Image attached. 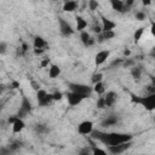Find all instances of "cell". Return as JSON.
<instances>
[{
    "label": "cell",
    "mask_w": 155,
    "mask_h": 155,
    "mask_svg": "<svg viewBox=\"0 0 155 155\" xmlns=\"http://www.w3.org/2000/svg\"><path fill=\"white\" fill-rule=\"evenodd\" d=\"M92 138L97 139L99 142H102L103 144L108 145V147H113V145H119L122 143H127L132 140V136L128 133H119V132H102V131H93L92 133Z\"/></svg>",
    "instance_id": "obj_1"
},
{
    "label": "cell",
    "mask_w": 155,
    "mask_h": 155,
    "mask_svg": "<svg viewBox=\"0 0 155 155\" xmlns=\"http://www.w3.org/2000/svg\"><path fill=\"white\" fill-rule=\"evenodd\" d=\"M131 99H132L133 103L140 104L147 110H155V93L148 94V96H143V97H138V96H133L132 94Z\"/></svg>",
    "instance_id": "obj_2"
},
{
    "label": "cell",
    "mask_w": 155,
    "mask_h": 155,
    "mask_svg": "<svg viewBox=\"0 0 155 155\" xmlns=\"http://www.w3.org/2000/svg\"><path fill=\"white\" fill-rule=\"evenodd\" d=\"M69 88L71 92L79 93V94L84 96L85 98H88L91 96V92H92V88L87 85H84V84H69Z\"/></svg>",
    "instance_id": "obj_3"
},
{
    "label": "cell",
    "mask_w": 155,
    "mask_h": 155,
    "mask_svg": "<svg viewBox=\"0 0 155 155\" xmlns=\"http://www.w3.org/2000/svg\"><path fill=\"white\" fill-rule=\"evenodd\" d=\"M36 97H38V102H39V105H41V107H46V105H48L52 101H53V96H52V93H47L45 90H40V91H38V93H36Z\"/></svg>",
    "instance_id": "obj_4"
},
{
    "label": "cell",
    "mask_w": 155,
    "mask_h": 155,
    "mask_svg": "<svg viewBox=\"0 0 155 155\" xmlns=\"http://www.w3.org/2000/svg\"><path fill=\"white\" fill-rule=\"evenodd\" d=\"M58 23H59V30L61 34L63 36H69L74 33V29L71 28L70 23H68V21H65L64 18H58Z\"/></svg>",
    "instance_id": "obj_5"
},
{
    "label": "cell",
    "mask_w": 155,
    "mask_h": 155,
    "mask_svg": "<svg viewBox=\"0 0 155 155\" xmlns=\"http://www.w3.org/2000/svg\"><path fill=\"white\" fill-rule=\"evenodd\" d=\"M30 111H31V104H30V102H29L25 97H23L22 104H21V107H19V110H18L17 116H18L19 119H22V117H24L25 115H28Z\"/></svg>",
    "instance_id": "obj_6"
},
{
    "label": "cell",
    "mask_w": 155,
    "mask_h": 155,
    "mask_svg": "<svg viewBox=\"0 0 155 155\" xmlns=\"http://www.w3.org/2000/svg\"><path fill=\"white\" fill-rule=\"evenodd\" d=\"M67 99H68V103H69L71 107H74V105L80 104V103L85 99V97L81 96V94H79V93H75V92H71V91H70V92L67 94Z\"/></svg>",
    "instance_id": "obj_7"
},
{
    "label": "cell",
    "mask_w": 155,
    "mask_h": 155,
    "mask_svg": "<svg viewBox=\"0 0 155 155\" xmlns=\"http://www.w3.org/2000/svg\"><path fill=\"white\" fill-rule=\"evenodd\" d=\"M78 132L80 134H91L93 132V124L91 121H82L78 126Z\"/></svg>",
    "instance_id": "obj_8"
},
{
    "label": "cell",
    "mask_w": 155,
    "mask_h": 155,
    "mask_svg": "<svg viewBox=\"0 0 155 155\" xmlns=\"http://www.w3.org/2000/svg\"><path fill=\"white\" fill-rule=\"evenodd\" d=\"M131 147V142H127V143H122V144H119V145H113V147H108L109 151L114 155H119L124 151H126L128 148Z\"/></svg>",
    "instance_id": "obj_9"
},
{
    "label": "cell",
    "mask_w": 155,
    "mask_h": 155,
    "mask_svg": "<svg viewBox=\"0 0 155 155\" xmlns=\"http://www.w3.org/2000/svg\"><path fill=\"white\" fill-rule=\"evenodd\" d=\"M109 54H110V52L108 51V50H103V51H99L97 54H96V57H94V64L98 67V65H102L108 58H109Z\"/></svg>",
    "instance_id": "obj_10"
},
{
    "label": "cell",
    "mask_w": 155,
    "mask_h": 155,
    "mask_svg": "<svg viewBox=\"0 0 155 155\" xmlns=\"http://www.w3.org/2000/svg\"><path fill=\"white\" fill-rule=\"evenodd\" d=\"M102 29H103V31H113V29L116 27V23L115 22H113V21H110V19H108V18H105V17H103L102 18Z\"/></svg>",
    "instance_id": "obj_11"
},
{
    "label": "cell",
    "mask_w": 155,
    "mask_h": 155,
    "mask_svg": "<svg viewBox=\"0 0 155 155\" xmlns=\"http://www.w3.org/2000/svg\"><path fill=\"white\" fill-rule=\"evenodd\" d=\"M110 5H111V7H113L115 11H117V12H120V13H122V12L126 11L125 2L121 1V0H111V1H110Z\"/></svg>",
    "instance_id": "obj_12"
},
{
    "label": "cell",
    "mask_w": 155,
    "mask_h": 155,
    "mask_svg": "<svg viewBox=\"0 0 155 155\" xmlns=\"http://www.w3.org/2000/svg\"><path fill=\"white\" fill-rule=\"evenodd\" d=\"M116 97H117V94H116L115 92H113V91L108 92V93L104 96L105 105H107V107H111V105H114V103L116 102Z\"/></svg>",
    "instance_id": "obj_13"
},
{
    "label": "cell",
    "mask_w": 155,
    "mask_h": 155,
    "mask_svg": "<svg viewBox=\"0 0 155 155\" xmlns=\"http://www.w3.org/2000/svg\"><path fill=\"white\" fill-rule=\"evenodd\" d=\"M24 126H25L24 121H23L22 119L17 117V120L12 124V131H13V133H19V132L24 128Z\"/></svg>",
    "instance_id": "obj_14"
},
{
    "label": "cell",
    "mask_w": 155,
    "mask_h": 155,
    "mask_svg": "<svg viewBox=\"0 0 155 155\" xmlns=\"http://www.w3.org/2000/svg\"><path fill=\"white\" fill-rule=\"evenodd\" d=\"M116 122H117V116L110 115V116H107V117L102 121V126H103V127H110V126H114Z\"/></svg>",
    "instance_id": "obj_15"
},
{
    "label": "cell",
    "mask_w": 155,
    "mask_h": 155,
    "mask_svg": "<svg viewBox=\"0 0 155 155\" xmlns=\"http://www.w3.org/2000/svg\"><path fill=\"white\" fill-rule=\"evenodd\" d=\"M76 7H78V2L76 1H67L63 5V11H65V12H73V11L76 10Z\"/></svg>",
    "instance_id": "obj_16"
},
{
    "label": "cell",
    "mask_w": 155,
    "mask_h": 155,
    "mask_svg": "<svg viewBox=\"0 0 155 155\" xmlns=\"http://www.w3.org/2000/svg\"><path fill=\"white\" fill-rule=\"evenodd\" d=\"M59 74H61V68H59L58 65H56V64H51L50 70H48V76H50L51 79H54V78H57Z\"/></svg>",
    "instance_id": "obj_17"
},
{
    "label": "cell",
    "mask_w": 155,
    "mask_h": 155,
    "mask_svg": "<svg viewBox=\"0 0 155 155\" xmlns=\"http://www.w3.org/2000/svg\"><path fill=\"white\" fill-rule=\"evenodd\" d=\"M114 36H115L114 30H113V31H103V33H101V34H99V36H98V41H99V42H102V41H104V40L113 39Z\"/></svg>",
    "instance_id": "obj_18"
},
{
    "label": "cell",
    "mask_w": 155,
    "mask_h": 155,
    "mask_svg": "<svg viewBox=\"0 0 155 155\" xmlns=\"http://www.w3.org/2000/svg\"><path fill=\"white\" fill-rule=\"evenodd\" d=\"M46 45H47V42L41 36H36L34 39V48H45Z\"/></svg>",
    "instance_id": "obj_19"
},
{
    "label": "cell",
    "mask_w": 155,
    "mask_h": 155,
    "mask_svg": "<svg viewBox=\"0 0 155 155\" xmlns=\"http://www.w3.org/2000/svg\"><path fill=\"white\" fill-rule=\"evenodd\" d=\"M86 27H87V22L81 16H78L76 17V29L78 30H84Z\"/></svg>",
    "instance_id": "obj_20"
},
{
    "label": "cell",
    "mask_w": 155,
    "mask_h": 155,
    "mask_svg": "<svg viewBox=\"0 0 155 155\" xmlns=\"http://www.w3.org/2000/svg\"><path fill=\"white\" fill-rule=\"evenodd\" d=\"M143 33H144V28H143V27L138 28V29H137V30L134 31V34H133V39H134V41H136V42L140 40V38H142Z\"/></svg>",
    "instance_id": "obj_21"
},
{
    "label": "cell",
    "mask_w": 155,
    "mask_h": 155,
    "mask_svg": "<svg viewBox=\"0 0 155 155\" xmlns=\"http://www.w3.org/2000/svg\"><path fill=\"white\" fill-rule=\"evenodd\" d=\"M80 38H81V41L84 42V45H88V42H90V40H91V36H90V34L87 33V31H81V35H80Z\"/></svg>",
    "instance_id": "obj_22"
},
{
    "label": "cell",
    "mask_w": 155,
    "mask_h": 155,
    "mask_svg": "<svg viewBox=\"0 0 155 155\" xmlns=\"http://www.w3.org/2000/svg\"><path fill=\"white\" fill-rule=\"evenodd\" d=\"M93 91H94V92H97L98 94H103V93H104V91H105L103 82H98V84H96V85H94V87H93Z\"/></svg>",
    "instance_id": "obj_23"
},
{
    "label": "cell",
    "mask_w": 155,
    "mask_h": 155,
    "mask_svg": "<svg viewBox=\"0 0 155 155\" xmlns=\"http://www.w3.org/2000/svg\"><path fill=\"white\" fill-rule=\"evenodd\" d=\"M131 74L134 79H139L140 78V74H142V69L139 67H133L132 70H131Z\"/></svg>",
    "instance_id": "obj_24"
},
{
    "label": "cell",
    "mask_w": 155,
    "mask_h": 155,
    "mask_svg": "<svg viewBox=\"0 0 155 155\" xmlns=\"http://www.w3.org/2000/svg\"><path fill=\"white\" fill-rule=\"evenodd\" d=\"M102 79H103V75L101 74V73H94L93 75H92V82L96 85V84H98V82H102Z\"/></svg>",
    "instance_id": "obj_25"
},
{
    "label": "cell",
    "mask_w": 155,
    "mask_h": 155,
    "mask_svg": "<svg viewBox=\"0 0 155 155\" xmlns=\"http://www.w3.org/2000/svg\"><path fill=\"white\" fill-rule=\"evenodd\" d=\"M92 155H108L103 149L97 148V147H92Z\"/></svg>",
    "instance_id": "obj_26"
},
{
    "label": "cell",
    "mask_w": 155,
    "mask_h": 155,
    "mask_svg": "<svg viewBox=\"0 0 155 155\" xmlns=\"http://www.w3.org/2000/svg\"><path fill=\"white\" fill-rule=\"evenodd\" d=\"M78 155H92V149L88 148V147H85V148H82V149L79 151Z\"/></svg>",
    "instance_id": "obj_27"
},
{
    "label": "cell",
    "mask_w": 155,
    "mask_h": 155,
    "mask_svg": "<svg viewBox=\"0 0 155 155\" xmlns=\"http://www.w3.org/2000/svg\"><path fill=\"white\" fill-rule=\"evenodd\" d=\"M105 107H107V105H105L104 97H99V98H98V101H97V108L103 109V108H105Z\"/></svg>",
    "instance_id": "obj_28"
},
{
    "label": "cell",
    "mask_w": 155,
    "mask_h": 155,
    "mask_svg": "<svg viewBox=\"0 0 155 155\" xmlns=\"http://www.w3.org/2000/svg\"><path fill=\"white\" fill-rule=\"evenodd\" d=\"M145 17H147L145 12H143V11H138V12H136V19H138V21H143V19H145Z\"/></svg>",
    "instance_id": "obj_29"
},
{
    "label": "cell",
    "mask_w": 155,
    "mask_h": 155,
    "mask_svg": "<svg viewBox=\"0 0 155 155\" xmlns=\"http://www.w3.org/2000/svg\"><path fill=\"white\" fill-rule=\"evenodd\" d=\"M88 6H90L91 10H97V7L99 6V4L97 1H94V0H91V1H88Z\"/></svg>",
    "instance_id": "obj_30"
},
{
    "label": "cell",
    "mask_w": 155,
    "mask_h": 155,
    "mask_svg": "<svg viewBox=\"0 0 155 155\" xmlns=\"http://www.w3.org/2000/svg\"><path fill=\"white\" fill-rule=\"evenodd\" d=\"M5 52H6V44H5L4 41H1V42H0V53L4 54Z\"/></svg>",
    "instance_id": "obj_31"
},
{
    "label": "cell",
    "mask_w": 155,
    "mask_h": 155,
    "mask_svg": "<svg viewBox=\"0 0 155 155\" xmlns=\"http://www.w3.org/2000/svg\"><path fill=\"white\" fill-rule=\"evenodd\" d=\"M52 96H53V101H58V99L62 98V93L58 92V91H56L54 93H52Z\"/></svg>",
    "instance_id": "obj_32"
},
{
    "label": "cell",
    "mask_w": 155,
    "mask_h": 155,
    "mask_svg": "<svg viewBox=\"0 0 155 155\" xmlns=\"http://www.w3.org/2000/svg\"><path fill=\"white\" fill-rule=\"evenodd\" d=\"M35 130H36V132H46L47 131V128L45 126H42V125H38V127Z\"/></svg>",
    "instance_id": "obj_33"
},
{
    "label": "cell",
    "mask_w": 155,
    "mask_h": 155,
    "mask_svg": "<svg viewBox=\"0 0 155 155\" xmlns=\"http://www.w3.org/2000/svg\"><path fill=\"white\" fill-rule=\"evenodd\" d=\"M48 64H50V59H48V58H45V59L41 61V64H40V65H41L42 68H45V67H47Z\"/></svg>",
    "instance_id": "obj_34"
},
{
    "label": "cell",
    "mask_w": 155,
    "mask_h": 155,
    "mask_svg": "<svg viewBox=\"0 0 155 155\" xmlns=\"http://www.w3.org/2000/svg\"><path fill=\"white\" fill-rule=\"evenodd\" d=\"M31 87H33V88H34L36 92L41 90V88H40V85H39V84H36L35 81H31Z\"/></svg>",
    "instance_id": "obj_35"
},
{
    "label": "cell",
    "mask_w": 155,
    "mask_h": 155,
    "mask_svg": "<svg viewBox=\"0 0 155 155\" xmlns=\"http://www.w3.org/2000/svg\"><path fill=\"white\" fill-rule=\"evenodd\" d=\"M45 50H46V48H34V53H35V54H41V53L45 52Z\"/></svg>",
    "instance_id": "obj_36"
},
{
    "label": "cell",
    "mask_w": 155,
    "mask_h": 155,
    "mask_svg": "<svg viewBox=\"0 0 155 155\" xmlns=\"http://www.w3.org/2000/svg\"><path fill=\"white\" fill-rule=\"evenodd\" d=\"M102 30H103V29H102L99 25H94V27H93V31H94V33L101 34V33H102Z\"/></svg>",
    "instance_id": "obj_37"
},
{
    "label": "cell",
    "mask_w": 155,
    "mask_h": 155,
    "mask_svg": "<svg viewBox=\"0 0 155 155\" xmlns=\"http://www.w3.org/2000/svg\"><path fill=\"white\" fill-rule=\"evenodd\" d=\"M122 63V59H116V61H114L111 64H110V67H114V65H119V64H121Z\"/></svg>",
    "instance_id": "obj_38"
},
{
    "label": "cell",
    "mask_w": 155,
    "mask_h": 155,
    "mask_svg": "<svg viewBox=\"0 0 155 155\" xmlns=\"http://www.w3.org/2000/svg\"><path fill=\"white\" fill-rule=\"evenodd\" d=\"M150 31H151V34L155 36V22H151V25H150Z\"/></svg>",
    "instance_id": "obj_39"
},
{
    "label": "cell",
    "mask_w": 155,
    "mask_h": 155,
    "mask_svg": "<svg viewBox=\"0 0 155 155\" xmlns=\"http://www.w3.org/2000/svg\"><path fill=\"white\" fill-rule=\"evenodd\" d=\"M10 87H11V88H17V87H19V84H18L17 81H12V84H11Z\"/></svg>",
    "instance_id": "obj_40"
},
{
    "label": "cell",
    "mask_w": 155,
    "mask_h": 155,
    "mask_svg": "<svg viewBox=\"0 0 155 155\" xmlns=\"http://www.w3.org/2000/svg\"><path fill=\"white\" fill-rule=\"evenodd\" d=\"M27 50H28V46H27V44H23V45H22V51H23V52H25Z\"/></svg>",
    "instance_id": "obj_41"
},
{
    "label": "cell",
    "mask_w": 155,
    "mask_h": 155,
    "mask_svg": "<svg viewBox=\"0 0 155 155\" xmlns=\"http://www.w3.org/2000/svg\"><path fill=\"white\" fill-rule=\"evenodd\" d=\"M124 64H125L126 67H128V65H132V64H133V62H132V61H127V62H125Z\"/></svg>",
    "instance_id": "obj_42"
},
{
    "label": "cell",
    "mask_w": 155,
    "mask_h": 155,
    "mask_svg": "<svg viewBox=\"0 0 155 155\" xmlns=\"http://www.w3.org/2000/svg\"><path fill=\"white\" fill-rule=\"evenodd\" d=\"M150 79H151V84H153V86L155 87V76H151Z\"/></svg>",
    "instance_id": "obj_43"
},
{
    "label": "cell",
    "mask_w": 155,
    "mask_h": 155,
    "mask_svg": "<svg viewBox=\"0 0 155 155\" xmlns=\"http://www.w3.org/2000/svg\"><path fill=\"white\" fill-rule=\"evenodd\" d=\"M124 54H125V56H128V54H130V51H128V50H125Z\"/></svg>",
    "instance_id": "obj_44"
},
{
    "label": "cell",
    "mask_w": 155,
    "mask_h": 155,
    "mask_svg": "<svg viewBox=\"0 0 155 155\" xmlns=\"http://www.w3.org/2000/svg\"><path fill=\"white\" fill-rule=\"evenodd\" d=\"M143 5H150V1H145V0H144V1H143Z\"/></svg>",
    "instance_id": "obj_45"
}]
</instances>
